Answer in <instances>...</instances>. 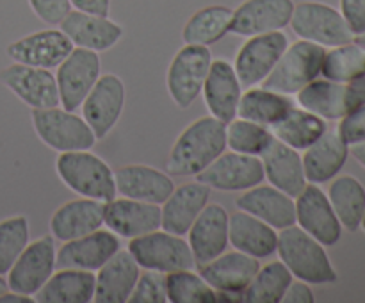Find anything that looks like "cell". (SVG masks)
Segmentation results:
<instances>
[{
    "label": "cell",
    "mask_w": 365,
    "mask_h": 303,
    "mask_svg": "<svg viewBox=\"0 0 365 303\" xmlns=\"http://www.w3.org/2000/svg\"><path fill=\"white\" fill-rule=\"evenodd\" d=\"M274 138L284 145L294 150H307L312 143H316L327 132V123L323 118L310 113L307 109L292 107L278 123L269 127Z\"/></svg>",
    "instance_id": "obj_37"
},
{
    "label": "cell",
    "mask_w": 365,
    "mask_h": 303,
    "mask_svg": "<svg viewBox=\"0 0 365 303\" xmlns=\"http://www.w3.org/2000/svg\"><path fill=\"white\" fill-rule=\"evenodd\" d=\"M294 11L292 0H245L232 13L230 32L237 36H257L284 31Z\"/></svg>",
    "instance_id": "obj_18"
},
{
    "label": "cell",
    "mask_w": 365,
    "mask_h": 303,
    "mask_svg": "<svg viewBox=\"0 0 365 303\" xmlns=\"http://www.w3.org/2000/svg\"><path fill=\"white\" fill-rule=\"evenodd\" d=\"M349 155V145L337 130H328L303 153V170L307 182L324 184L339 175Z\"/></svg>",
    "instance_id": "obj_30"
},
{
    "label": "cell",
    "mask_w": 365,
    "mask_h": 303,
    "mask_svg": "<svg viewBox=\"0 0 365 303\" xmlns=\"http://www.w3.org/2000/svg\"><path fill=\"white\" fill-rule=\"evenodd\" d=\"M321 75L328 81L349 82L365 75V50L355 41L334 46L324 53Z\"/></svg>",
    "instance_id": "obj_39"
},
{
    "label": "cell",
    "mask_w": 365,
    "mask_h": 303,
    "mask_svg": "<svg viewBox=\"0 0 365 303\" xmlns=\"http://www.w3.org/2000/svg\"><path fill=\"white\" fill-rule=\"evenodd\" d=\"M196 178L210 189L239 192L262 184L266 175L260 157L239 152H223L205 170L200 171Z\"/></svg>",
    "instance_id": "obj_13"
},
{
    "label": "cell",
    "mask_w": 365,
    "mask_h": 303,
    "mask_svg": "<svg viewBox=\"0 0 365 303\" xmlns=\"http://www.w3.org/2000/svg\"><path fill=\"white\" fill-rule=\"evenodd\" d=\"M324 53H327L324 46L307 39L292 43L282 53L273 71L264 78L262 88L282 95H296L307 84L319 77Z\"/></svg>",
    "instance_id": "obj_6"
},
{
    "label": "cell",
    "mask_w": 365,
    "mask_h": 303,
    "mask_svg": "<svg viewBox=\"0 0 365 303\" xmlns=\"http://www.w3.org/2000/svg\"><path fill=\"white\" fill-rule=\"evenodd\" d=\"M235 205L239 210H245V212L259 217L274 230H284L291 225H296L294 198L271 184H259L248 189L245 191V195L239 196Z\"/></svg>",
    "instance_id": "obj_26"
},
{
    "label": "cell",
    "mask_w": 365,
    "mask_h": 303,
    "mask_svg": "<svg viewBox=\"0 0 365 303\" xmlns=\"http://www.w3.org/2000/svg\"><path fill=\"white\" fill-rule=\"evenodd\" d=\"M360 227L364 228V232H365V210H364V217H362V225H360Z\"/></svg>",
    "instance_id": "obj_53"
},
{
    "label": "cell",
    "mask_w": 365,
    "mask_h": 303,
    "mask_svg": "<svg viewBox=\"0 0 365 303\" xmlns=\"http://www.w3.org/2000/svg\"><path fill=\"white\" fill-rule=\"evenodd\" d=\"M210 64L212 53L209 46L185 45L175 53L168 68L166 88L178 109H189L202 95Z\"/></svg>",
    "instance_id": "obj_9"
},
{
    "label": "cell",
    "mask_w": 365,
    "mask_h": 303,
    "mask_svg": "<svg viewBox=\"0 0 365 303\" xmlns=\"http://www.w3.org/2000/svg\"><path fill=\"white\" fill-rule=\"evenodd\" d=\"M70 4H71V9L82 11V13L109 16L110 0H70Z\"/></svg>",
    "instance_id": "obj_48"
},
{
    "label": "cell",
    "mask_w": 365,
    "mask_h": 303,
    "mask_svg": "<svg viewBox=\"0 0 365 303\" xmlns=\"http://www.w3.org/2000/svg\"><path fill=\"white\" fill-rule=\"evenodd\" d=\"M34 296L20 294V292L7 291L0 296V303H34Z\"/></svg>",
    "instance_id": "obj_49"
},
{
    "label": "cell",
    "mask_w": 365,
    "mask_h": 303,
    "mask_svg": "<svg viewBox=\"0 0 365 303\" xmlns=\"http://www.w3.org/2000/svg\"><path fill=\"white\" fill-rule=\"evenodd\" d=\"M232 13L234 9L227 6H207L196 11L182 29V39L185 45L210 46L221 41L230 32Z\"/></svg>",
    "instance_id": "obj_35"
},
{
    "label": "cell",
    "mask_w": 365,
    "mask_h": 303,
    "mask_svg": "<svg viewBox=\"0 0 365 303\" xmlns=\"http://www.w3.org/2000/svg\"><path fill=\"white\" fill-rule=\"evenodd\" d=\"M277 253L298 280L310 285L337 282V271L331 266L324 246L296 225L280 230Z\"/></svg>",
    "instance_id": "obj_2"
},
{
    "label": "cell",
    "mask_w": 365,
    "mask_h": 303,
    "mask_svg": "<svg viewBox=\"0 0 365 303\" xmlns=\"http://www.w3.org/2000/svg\"><path fill=\"white\" fill-rule=\"evenodd\" d=\"M71 50L73 45L61 29H45L9 43L6 53L13 63L52 70L70 56Z\"/></svg>",
    "instance_id": "obj_17"
},
{
    "label": "cell",
    "mask_w": 365,
    "mask_h": 303,
    "mask_svg": "<svg viewBox=\"0 0 365 303\" xmlns=\"http://www.w3.org/2000/svg\"><path fill=\"white\" fill-rule=\"evenodd\" d=\"M327 196L342 228L348 232L359 230L365 210V189L359 178L353 175H341V177L331 178Z\"/></svg>",
    "instance_id": "obj_36"
},
{
    "label": "cell",
    "mask_w": 365,
    "mask_h": 303,
    "mask_svg": "<svg viewBox=\"0 0 365 303\" xmlns=\"http://www.w3.org/2000/svg\"><path fill=\"white\" fill-rule=\"evenodd\" d=\"M120 237L114 232L98 228L91 234L64 242L57 250L56 267H73L96 273L114 253L120 252Z\"/></svg>",
    "instance_id": "obj_19"
},
{
    "label": "cell",
    "mask_w": 365,
    "mask_h": 303,
    "mask_svg": "<svg viewBox=\"0 0 365 303\" xmlns=\"http://www.w3.org/2000/svg\"><path fill=\"white\" fill-rule=\"evenodd\" d=\"M273 139L274 135L269 127H264L255 121L237 116L227 123V148H230L232 152L260 157L273 143Z\"/></svg>",
    "instance_id": "obj_40"
},
{
    "label": "cell",
    "mask_w": 365,
    "mask_h": 303,
    "mask_svg": "<svg viewBox=\"0 0 365 303\" xmlns=\"http://www.w3.org/2000/svg\"><path fill=\"white\" fill-rule=\"evenodd\" d=\"M125 84L118 75H100L96 84L82 102V118L91 127L96 139H103L110 134L120 121L125 107Z\"/></svg>",
    "instance_id": "obj_14"
},
{
    "label": "cell",
    "mask_w": 365,
    "mask_h": 303,
    "mask_svg": "<svg viewBox=\"0 0 365 303\" xmlns=\"http://www.w3.org/2000/svg\"><path fill=\"white\" fill-rule=\"evenodd\" d=\"M102 75L98 52L73 46L70 56L57 66L56 81L61 107L68 111L81 109L82 102Z\"/></svg>",
    "instance_id": "obj_10"
},
{
    "label": "cell",
    "mask_w": 365,
    "mask_h": 303,
    "mask_svg": "<svg viewBox=\"0 0 365 303\" xmlns=\"http://www.w3.org/2000/svg\"><path fill=\"white\" fill-rule=\"evenodd\" d=\"M56 171L75 195L103 203L116 198L114 171L102 157L89 150L61 152L56 160Z\"/></svg>",
    "instance_id": "obj_3"
},
{
    "label": "cell",
    "mask_w": 365,
    "mask_h": 303,
    "mask_svg": "<svg viewBox=\"0 0 365 303\" xmlns=\"http://www.w3.org/2000/svg\"><path fill=\"white\" fill-rule=\"evenodd\" d=\"M349 153L359 160L360 164L365 168V141L355 143V145H349Z\"/></svg>",
    "instance_id": "obj_50"
},
{
    "label": "cell",
    "mask_w": 365,
    "mask_h": 303,
    "mask_svg": "<svg viewBox=\"0 0 365 303\" xmlns=\"http://www.w3.org/2000/svg\"><path fill=\"white\" fill-rule=\"evenodd\" d=\"M29 220L11 216L0 221V274L6 277L25 246L29 245Z\"/></svg>",
    "instance_id": "obj_42"
},
{
    "label": "cell",
    "mask_w": 365,
    "mask_h": 303,
    "mask_svg": "<svg viewBox=\"0 0 365 303\" xmlns=\"http://www.w3.org/2000/svg\"><path fill=\"white\" fill-rule=\"evenodd\" d=\"M127 250L143 269L168 274L196 267L192 250L184 235L171 234L163 228L132 237Z\"/></svg>",
    "instance_id": "obj_4"
},
{
    "label": "cell",
    "mask_w": 365,
    "mask_h": 303,
    "mask_svg": "<svg viewBox=\"0 0 365 303\" xmlns=\"http://www.w3.org/2000/svg\"><path fill=\"white\" fill-rule=\"evenodd\" d=\"M103 225L118 237H139L160 228V205L132 198H114L106 203Z\"/></svg>",
    "instance_id": "obj_24"
},
{
    "label": "cell",
    "mask_w": 365,
    "mask_h": 303,
    "mask_svg": "<svg viewBox=\"0 0 365 303\" xmlns=\"http://www.w3.org/2000/svg\"><path fill=\"white\" fill-rule=\"evenodd\" d=\"M228 242L235 250L255 259H267L277 253L278 232L259 217L237 210L228 221Z\"/></svg>",
    "instance_id": "obj_32"
},
{
    "label": "cell",
    "mask_w": 365,
    "mask_h": 303,
    "mask_svg": "<svg viewBox=\"0 0 365 303\" xmlns=\"http://www.w3.org/2000/svg\"><path fill=\"white\" fill-rule=\"evenodd\" d=\"M210 200V188L203 182H187L175 188L160 205V228L177 235H185Z\"/></svg>",
    "instance_id": "obj_25"
},
{
    "label": "cell",
    "mask_w": 365,
    "mask_h": 303,
    "mask_svg": "<svg viewBox=\"0 0 365 303\" xmlns=\"http://www.w3.org/2000/svg\"><path fill=\"white\" fill-rule=\"evenodd\" d=\"M31 120L39 141L59 153L91 150L98 141L84 118L61 106L32 109Z\"/></svg>",
    "instance_id": "obj_5"
},
{
    "label": "cell",
    "mask_w": 365,
    "mask_h": 303,
    "mask_svg": "<svg viewBox=\"0 0 365 303\" xmlns=\"http://www.w3.org/2000/svg\"><path fill=\"white\" fill-rule=\"evenodd\" d=\"M287 46L289 38L282 31L250 36L234 61V70L242 88L262 84Z\"/></svg>",
    "instance_id": "obj_12"
},
{
    "label": "cell",
    "mask_w": 365,
    "mask_h": 303,
    "mask_svg": "<svg viewBox=\"0 0 365 303\" xmlns=\"http://www.w3.org/2000/svg\"><path fill=\"white\" fill-rule=\"evenodd\" d=\"M353 41H355L356 45L360 46V48H364V50H365V32H364V34L355 36V39H353Z\"/></svg>",
    "instance_id": "obj_52"
},
{
    "label": "cell",
    "mask_w": 365,
    "mask_h": 303,
    "mask_svg": "<svg viewBox=\"0 0 365 303\" xmlns=\"http://www.w3.org/2000/svg\"><path fill=\"white\" fill-rule=\"evenodd\" d=\"M341 14L355 36L365 32V0H341Z\"/></svg>",
    "instance_id": "obj_46"
},
{
    "label": "cell",
    "mask_w": 365,
    "mask_h": 303,
    "mask_svg": "<svg viewBox=\"0 0 365 303\" xmlns=\"http://www.w3.org/2000/svg\"><path fill=\"white\" fill-rule=\"evenodd\" d=\"M259 267V259L235 250V252H223L210 262L200 266V274L214 291L242 294Z\"/></svg>",
    "instance_id": "obj_28"
},
{
    "label": "cell",
    "mask_w": 365,
    "mask_h": 303,
    "mask_svg": "<svg viewBox=\"0 0 365 303\" xmlns=\"http://www.w3.org/2000/svg\"><path fill=\"white\" fill-rule=\"evenodd\" d=\"M130 303H166V274L157 273V271H148L139 274L138 284L132 291Z\"/></svg>",
    "instance_id": "obj_43"
},
{
    "label": "cell",
    "mask_w": 365,
    "mask_h": 303,
    "mask_svg": "<svg viewBox=\"0 0 365 303\" xmlns=\"http://www.w3.org/2000/svg\"><path fill=\"white\" fill-rule=\"evenodd\" d=\"M227 150V123L209 114L189 123L171 146L166 171L171 177H191L205 170Z\"/></svg>",
    "instance_id": "obj_1"
},
{
    "label": "cell",
    "mask_w": 365,
    "mask_h": 303,
    "mask_svg": "<svg viewBox=\"0 0 365 303\" xmlns=\"http://www.w3.org/2000/svg\"><path fill=\"white\" fill-rule=\"evenodd\" d=\"M228 221L230 216L220 203H207L195 223L189 228L187 242L195 255L196 266L210 262L227 252L228 248Z\"/></svg>",
    "instance_id": "obj_22"
},
{
    "label": "cell",
    "mask_w": 365,
    "mask_h": 303,
    "mask_svg": "<svg viewBox=\"0 0 365 303\" xmlns=\"http://www.w3.org/2000/svg\"><path fill=\"white\" fill-rule=\"evenodd\" d=\"M203 100L209 114L223 123H230L237 118L239 100L242 95V84L239 82L234 64L228 61H212L202 89Z\"/></svg>",
    "instance_id": "obj_23"
},
{
    "label": "cell",
    "mask_w": 365,
    "mask_h": 303,
    "mask_svg": "<svg viewBox=\"0 0 365 303\" xmlns=\"http://www.w3.org/2000/svg\"><path fill=\"white\" fill-rule=\"evenodd\" d=\"M299 107L327 120H342L365 103V75L349 82L312 81L296 93Z\"/></svg>",
    "instance_id": "obj_7"
},
{
    "label": "cell",
    "mask_w": 365,
    "mask_h": 303,
    "mask_svg": "<svg viewBox=\"0 0 365 303\" xmlns=\"http://www.w3.org/2000/svg\"><path fill=\"white\" fill-rule=\"evenodd\" d=\"M106 203L91 198L70 200L50 217V232L57 241H71L98 230L103 225Z\"/></svg>",
    "instance_id": "obj_27"
},
{
    "label": "cell",
    "mask_w": 365,
    "mask_h": 303,
    "mask_svg": "<svg viewBox=\"0 0 365 303\" xmlns=\"http://www.w3.org/2000/svg\"><path fill=\"white\" fill-rule=\"evenodd\" d=\"M292 273L282 260L260 266L253 280L242 292V302L246 303H282Z\"/></svg>",
    "instance_id": "obj_38"
},
{
    "label": "cell",
    "mask_w": 365,
    "mask_h": 303,
    "mask_svg": "<svg viewBox=\"0 0 365 303\" xmlns=\"http://www.w3.org/2000/svg\"><path fill=\"white\" fill-rule=\"evenodd\" d=\"M260 160L264 164V175L267 177L269 184L292 198H296L309 184L298 150L284 145L277 138L260 155Z\"/></svg>",
    "instance_id": "obj_31"
},
{
    "label": "cell",
    "mask_w": 365,
    "mask_h": 303,
    "mask_svg": "<svg viewBox=\"0 0 365 303\" xmlns=\"http://www.w3.org/2000/svg\"><path fill=\"white\" fill-rule=\"evenodd\" d=\"M314 299L316 298H314L310 284L303 280H292L285 291L284 298H282V303H314Z\"/></svg>",
    "instance_id": "obj_47"
},
{
    "label": "cell",
    "mask_w": 365,
    "mask_h": 303,
    "mask_svg": "<svg viewBox=\"0 0 365 303\" xmlns=\"http://www.w3.org/2000/svg\"><path fill=\"white\" fill-rule=\"evenodd\" d=\"M0 82L31 109L61 106L56 75L46 68L13 63L0 71Z\"/></svg>",
    "instance_id": "obj_15"
},
{
    "label": "cell",
    "mask_w": 365,
    "mask_h": 303,
    "mask_svg": "<svg viewBox=\"0 0 365 303\" xmlns=\"http://www.w3.org/2000/svg\"><path fill=\"white\" fill-rule=\"evenodd\" d=\"M9 291V285H7V280L4 278V274H0V296L4 294V292Z\"/></svg>",
    "instance_id": "obj_51"
},
{
    "label": "cell",
    "mask_w": 365,
    "mask_h": 303,
    "mask_svg": "<svg viewBox=\"0 0 365 303\" xmlns=\"http://www.w3.org/2000/svg\"><path fill=\"white\" fill-rule=\"evenodd\" d=\"M296 223L323 246H334L342 235V225L330 200L317 184H307L296 196Z\"/></svg>",
    "instance_id": "obj_16"
},
{
    "label": "cell",
    "mask_w": 365,
    "mask_h": 303,
    "mask_svg": "<svg viewBox=\"0 0 365 303\" xmlns=\"http://www.w3.org/2000/svg\"><path fill=\"white\" fill-rule=\"evenodd\" d=\"M32 13L48 25H59L71 11L70 0H29Z\"/></svg>",
    "instance_id": "obj_44"
},
{
    "label": "cell",
    "mask_w": 365,
    "mask_h": 303,
    "mask_svg": "<svg viewBox=\"0 0 365 303\" xmlns=\"http://www.w3.org/2000/svg\"><path fill=\"white\" fill-rule=\"evenodd\" d=\"M139 264L130 252H116L96 271L95 296L96 303H125L130 298L139 278Z\"/></svg>",
    "instance_id": "obj_29"
},
{
    "label": "cell",
    "mask_w": 365,
    "mask_h": 303,
    "mask_svg": "<svg viewBox=\"0 0 365 303\" xmlns=\"http://www.w3.org/2000/svg\"><path fill=\"white\" fill-rule=\"evenodd\" d=\"M337 132L348 145L365 141V103L342 118Z\"/></svg>",
    "instance_id": "obj_45"
},
{
    "label": "cell",
    "mask_w": 365,
    "mask_h": 303,
    "mask_svg": "<svg viewBox=\"0 0 365 303\" xmlns=\"http://www.w3.org/2000/svg\"><path fill=\"white\" fill-rule=\"evenodd\" d=\"M57 248L53 235H41L29 242L6 274L9 291L34 296L56 269Z\"/></svg>",
    "instance_id": "obj_11"
},
{
    "label": "cell",
    "mask_w": 365,
    "mask_h": 303,
    "mask_svg": "<svg viewBox=\"0 0 365 303\" xmlns=\"http://www.w3.org/2000/svg\"><path fill=\"white\" fill-rule=\"evenodd\" d=\"M93 271L61 267L34 294L36 303H89L95 296Z\"/></svg>",
    "instance_id": "obj_33"
},
{
    "label": "cell",
    "mask_w": 365,
    "mask_h": 303,
    "mask_svg": "<svg viewBox=\"0 0 365 303\" xmlns=\"http://www.w3.org/2000/svg\"><path fill=\"white\" fill-rule=\"evenodd\" d=\"M116 192L123 198L139 200L163 205L173 192V178L168 171H160L148 164H127L114 171Z\"/></svg>",
    "instance_id": "obj_21"
},
{
    "label": "cell",
    "mask_w": 365,
    "mask_h": 303,
    "mask_svg": "<svg viewBox=\"0 0 365 303\" xmlns=\"http://www.w3.org/2000/svg\"><path fill=\"white\" fill-rule=\"evenodd\" d=\"M166 294L171 303H214L216 291L195 269L173 271L166 274Z\"/></svg>",
    "instance_id": "obj_41"
},
{
    "label": "cell",
    "mask_w": 365,
    "mask_h": 303,
    "mask_svg": "<svg viewBox=\"0 0 365 303\" xmlns=\"http://www.w3.org/2000/svg\"><path fill=\"white\" fill-rule=\"evenodd\" d=\"M59 25L71 45L98 53L116 46L123 38V27L109 16L82 13L77 9H71Z\"/></svg>",
    "instance_id": "obj_20"
},
{
    "label": "cell",
    "mask_w": 365,
    "mask_h": 303,
    "mask_svg": "<svg viewBox=\"0 0 365 303\" xmlns=\"http://www.w3.org/2000/svg\"><path fill=\"white\" fill-rule=\"evenodd\" d=\"M289 25L299 39H307L324 48L353 43L355 39V34L348 27L341 11L323 2L307 0L294 4Z\"/></svg>",
    "instance_id": "obj_8"
},
{
    "label": "cell",
    "mask_w": 365,
    "mask_h": 303,
    "mask_svg": "<svg viewBox=\"0 0 365 303\" xmlns=\"http://www.w3.org/2000/svg\"><path fill=\"white\" fill-rule=\"evenodd\" d=\"M294 107L287 95L271 91L267 88H248L239 100L237 116L255 121L264 127H273Z\"/></svg>",
    "instance_id": "obj_34"
}]
</instances>
